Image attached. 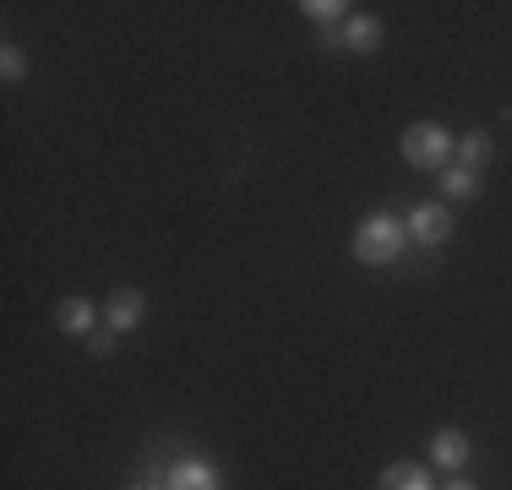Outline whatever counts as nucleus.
I'll list each match as a JSON object with an SVG mask.
<instances>
[{"instance_id": "1", "label": "nucleus", "mask_w": 512, "mask_h": 490, "mask_svg": "<svg viewBox=\"0 0 512 490\" xmlns=\"http://www.w3.org/2000/svg\"><path fill=\"white\" fill-rule=\"evenodd\" d=\"M404 245H409L404 218H393V213L360 218V229H355V256H360L365 267H393L398 256H404Z\"/></svg>"}, {"instance_id": "2", "label": "nucleus", "mask_w": 512, "mask_h": 490, "mask_svg": "<svg viewBox=\"0 0 512 490\" xmlns=\"http://www.w3.org/2000/svg\"><path fill=\"white\" fill-rule=\"evenodd\" d=\"M398 147H404V158L414 169H447V158H453V131L436 126V120H414V126L398 137Z\"/></svg>"}, {"instance_id": "3", "label": "nucleus", "mask_w": 512, "mask_h": 490, "mask_svg": "<svg viewBox=\"0 0 512 490\" xmlns=\"http://www.w3.org/2000/svg\"><path fill=\"white\" fill-rule=\"evenodd\" d=\"M404 229H409V240H420V245H447L453 240V213H447L442 202H420L404 218Z\"/></svg>"}, {"instance_id": "4", "label": "nucleus", "mask_w": 512, "mask_h": 490, "mask_svg": "<svg viewBox=\"0 0 512 490\" xmlns=\"http://www.w3.org/2000/svg\"><path fill=\"white\" fill-rule=\"evenodd\" d=\"M469 452H474V441H469V431H458V425H442V431L431 436V463L436 469H463Z\"/></svg>"}, {"instance_id": "5", "label": "nucleus", "mask_w": 512, "mask_h": 490, "mask_svg": "<svg viewBox=\"0 0 512 490\" xmlns=\"http://www.w3.org/2000/svg\"><path fill=\"white\" fill-rule=\"evenodd\" d=\"M142 311H148V300H142V289H115L104 305V322L115 327V333H131V327H142Z\"/></svg>"}, {"instance_id": "6", "label": "nucleus", "mask_w": 512, "mask_h": 490, "mask_svg": "<svg viewBox=\"0 0 512 490\" xmlns=\"http://www.w3.org/2000/svg\"><path fill=\"white\" fill-rule=\"evenodd\" d=\"M93 316H99V311H93L82 294H66V300L55 305V327H60V333H71V338H88L93 333Z\"/></svg>"}, {"instance_id": "7", "label": "nucleus", "mask_w": 512, "mask_h": 490, "mask_svg": "<svg viewBox=\"0 0 512 490\" xmlns=\"http://www.w3.org/2000/svg\"><path fill=\"white\" fill-rule=\"evenodd\" d=\"M169 490H218V469L202 458H186L169 469Z\"/></svg>"}, {"instance_id": "8", "label": "nucleus", "mask_w": 512, "mask_h": 490, "mask_svg": "<svg viewBox=\"0 0 512 490\" xmlns=\"http://www.w3.org/2000/svg\"><path fill=\"white\" fill-rule=\"evenodd\" d=\"M376 490H436L431 474H425V463H387L382 480H376Z\"/></svg>"}, {"instance_id": "9", "label": "nucleus", "mask_w": 512, "mask_h": 490, "mask_svg": "<svg viewBox=\"0 0 512 490\" xmlns=\"http://www.w3.org/2000/svg\"><path fill=\"white\" fill-rule=\"evenodd\" d=\"M338 44H344L349 55H371V49L382 44V22L376 17H349L344 33H338Z\"/></svg>"}, {"instance_id": "10", "label": "nucleus", "mask_w": 512, "mask_h": 490, "mask_svg": "<svg viewBox=\"0 0 512 490\" xmlns=\"http://www.w3.org/2000/svg\"><path fill=\"white\" fill-rule=\"evenodd\" d=\"M453 153H458V164H463V169H474V175H480V169L496 158V142H491V131H469V137H463Z\"/></svg>"}, {"instance_id": "11", "label": "nucleus", "mask_w": 512, "mask_h": 490, "mask_svg": "<svg viewBox=\"0 0 512 490\" xmlns=\"http://www.w3.org/2000/svg\"><path fill=\"white\" fill-rule=\"evenodd\" d=\"M442 191H447V202H474L480 196V175L474 169H442Z\"/></svg>"}, {"instance_id": "12", "label": "nucleus", "mask_w": 512, "mask_h": 490, "mask_svg": "<svg viewBox=\"0 0 512 490\" xmlns=\"http://www.w3.org/2000/svg\"><path fill=\"white\" fill-rule=\"evenodd\" d=\"M0 77H6V82H22V77H28V55H22L17 44H0Z\"/></svg>"}, {"instance_id": "13", "label": "nucleus", "mask_w": 512, "mask_h": 490, "mask_svg": "<svg viewBox=\"0 0 512 490\" xmlns=\"http://www.w3.org/2000/svg\"><path fill=\"white\" fill-rule=\"evenodd\" d=\"M300 11H306V17H316V22H338L349 6H344V0H306Z\"/></svg>"}, {"instance_id": "14", "label": "nucleus", "mask_w": 512, "mask_h": 490, "mask_svg": "<svg viewBox=\"0 0 512 490\" xmlns=\"http://www.w3.org/2000/svg\"><path fill=\"white\" fill-rule=\"evenodd\" d=\"M115 338H120L115 327H99V333H88V354H93V360H104V354L115 349Z\"/></svg>"}, {"instance_id": "15", "label": "nucleus", "mask_w": 512, "mask_h": 490, "mask_svg": "<svg viewBox=\"0 0 512 490\" xmlns=\"http://www.w3.org/2000/svg\"><path fill=\"white\" fill-rule=\"evenodd\" d=\"M436 490H474L469 480H447V485H436Z\"/></svg>"}, {"instance_id": "16", "label": "nucleus", "mask_w": 512, "mask_h": 490, "mask_svg": "<svg viewBox=\"0 0 512 490\" xmlns=\"http://www.w3.org/2000/svg\"><path fill=\"white\" fill-rule=\"evenodd\" d=\"M131 490H153V485H131Z\"/></svg>"}]
</instances>
